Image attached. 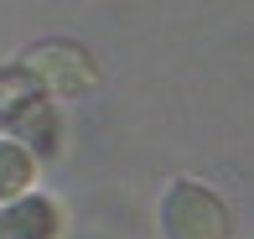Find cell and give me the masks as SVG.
Returning <instances> with one entry per match:
<instances>
[{
  "instance_id": "cell-1",
  "label": "cell",
  "mask_w": 254,
  "mask_h": 239,
  "mask_svg": "<svg viewBox=\"0 0 254 239\" xmlns=\"http://www.w3.org/2000/svg\"><path fill=\"white\" fill-rule=\"evenodd\" d=\"M161 229L166 239H228V203L202 182H171L161 198Z\"/></svg>"
},
{
  "instance_id": "cell-2",
  "label": "cell",
  "mask_w": 254,
  "mask_h": 239,
  "mask_svg": "<svg viewBox=\"0 0 254 239\" xmlns=\"http://www.w3.org/2000/svg\"><path fill=\"white\" fill-rule=\"evenodd\" d=\"M26 73L42 78L52 94H67V99L88 94V83H94V63H88L78 47H63V42H52V47L31 52V58H26Z\"/></svg>"
},
{
  "instance_id": "cell-3",
  "label": "cell",
  "mask_w": 254,
  "mask_h": 239,
  "mask_svg": "<svg viewBox=\"0 0 254 239\" xmlns=\"http://www.w3.org/2000/svg\"><path fill=\"white\" fill-rule=\"evenodd\" d=\"M63 234V213L42 192H21L0 208V239H57Z\"/></svg>"
},
{
  "instance_id": "cell-4",
  "label": "cell",
  "mask_w": 254,
  "mask_h": 239,
  "mask_svg": "<svg viewBox=\"0 0 254 239\" xmlns=\"http://www.w3.org/2000/svg\"><path fill=\"white\" fill-rule=\"evenodd\" d=\"M31 182H37V156L21 141H0V203L31 192Z\"/></svg>"
}]
</instances>
